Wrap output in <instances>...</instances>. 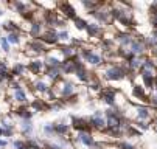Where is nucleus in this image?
Wrapping results in <instances>:
<instances>
[{
	"instance_id": "obj_5",
	"label": "nucleus",
	"mask_w": 157,
	"mask_h": 149,
	"mask_svg": "<svg viewBox=\"0 0 157 149\" xmlns=\"http://www.w3.org/2000/svg\"><path fill=\"white\" fill-rule=\"evenodd\" d=\"M134 118L136 121H149L152 118V110L146 104H136L134 106Z\"/></svg>"
},
{
	"instance_id": "obj_6",
	"label": "nucleus",
	"mask_w": 157,
	"mask_h": 149,
	"mask_svg": "<svg viewBox=\"0 0 157 149\" xmlns=\"http://www.w3.org/2000/svg\"><path fill=\"white\" fill-rule=\"evenodd\" d=\"M73 144H82L86 147H92L95 144V138L92 135V132H75V137H72Z\"/></svg>"
},
{
	"instance_id": "obj_20",
	"label": "nucleus",
	"mask_w": 157,
	"mask_h": 149,
	"mask_svg": "<svg viewBox=\"0 0 157 149\" xmlns=\"http://www.w3.org/2000/svg\"><path fill=\"white\" fill-rule=\"evenodd\" d=\"M70 124H65V123H55V132H56V137H70Z\"/></svg>"
},
{
	"instance_id": "obj_13",
	"label": "nucleus",
	"mask_w": 157,
	"mask_h": 149,
	"mask_svg": "<svg viewBox=\"0 0 157 149\" xmlns=\"http://www.w3.org/2000/svg\"><path fill=\"white\" fill-rule=\"evenodd\" d=\"M28 70H30L33 75L45 73V72H47V65H45V62L40 61V59H33V61L28 64Z\"/></svg>"
},
{
	"instance_id": "obj_34",
	"label": "nucleus",
	"mask_w": 157,
	"mask_h": 149,
	"mask_svg": "<svg viewBox=\"0 0 157 149\" xmlns=\"http://www.w3.org/2000/svg\"><path fill=\"white\" fill-rule=\"evenodd\" d=\"M134 126H136L137 129H140V131H148L149 129V123L148 121H136Z\"/></svg>"
},
{
	"instance_id": "obj_24",
	"label": "nucleus",
	"mask_w": 157,
	"mask_h": 149,
	"mask_svg": "<svg viewBox=\"0 0 157 149\" xmlns=\"http://www.w3.org/2000/svg\"><path fill=\"white\" fill-rule=\"evenodd\" d=\"M140 78H142V82H143V87L154 92V79H155V76H152V75H140Z\"/></svg>"
},
{
	"instance_id": "obj_22",
	"label": "nucleus",
	"mask_w": 157,
	"mask_h": 149,
	"mask_svg": "<svg viewBox=\"0 0 157 149\" xmlns=\"http://www.w3.org/2000/svg\"><path fill=\"white\" fill-rule=\"evenodd\" d=\"M87 87H89V90H92V92H101L103 90V84H101V81H100L98 76L92 75L90 81L87 82Z\"/></svg>"
},
{
	"instance_id": "obj_40",
	"label": "nucleus",
	"mask_w": 157,
	"mask_h": 149,
	"mask_svg": "<svg viewBox=\"0 0 157 149\" xmlns=\"http://www.w3.org/2000/svg\"><path fill=\"white\" fill-rule=\"evenodd\" d=\"M151 25H152V28H157V14H154V16H151Z\"/></svg>"
},
{
	"instance_id": "obj_12",
	"label": "nucleus",
	"mask_w": 157,
	"mask_h": 149,
	"mask_svg": "<svg viewBox=\"0 0 157 149\" xmlns=\"http://www.w3.org/2000/svg\"><path fill=\"white\" fill-rule=\"evenodd\" d=\"M40 39L45 42L47 45H56L59 44V39H58V31L56 30H52V28H47L45 31L42 33Z\"/></svg>"
},
{
	"instance_id": "obj_21",
	"label": "nucleus",
	"mask_w": 157,
	"mask_h": 149,
	"mask_svg": "<svg viewBox=\"0 0 157 149\" xmlns=\"http://www.w3.org/2000/svg\"><path fill=\"white\" fill-rule=\"evenodd\" d=\"M19 129H20L22 135L31 137V134H33V123H31V120H20Z\"/></svg>"
},
{
	"instance_id": "obj_4",
	"label": "nucleus",
	"mask_w": 157,
	"mask_h": 149,
	"mask_svg": "<svg viewBox=\"0 0 157 149\" xmlns=\"http://www.w3.org/2000/svg\"><path fill=\"white\" fill-rule=\"evenodd\" d=\"M47 48H48V45L40 37L39 39H31L27 44V54L37 56V54H42V53H47Z\"/></svg>"
},
{
	"instance_id": "obj_37",
	"label": "nucleus",
	"mask_w": 157,
	"mask_h": 149,
	"mask_svg": "<svg viewBox=\"0 0 157 149\" xmlns=\"http://www.w3.org/2000/svg\"><path fill=\"white\" fill-rule=\"evenodd\" d=\"M149 107H152V109H155L157 110V93H151V96H149Z\"/></svg>"
},
{
	"instance_id": "obj_35",
	"label": "nucleus",
	"mask_w": 157,
	"mask_h": 149,
	"mask_svg": "<svg viewBox=\"0 0 157 149\" xmlns=\"http://www.w3.org/2000/svg\"><path fill=\"white\" fill-rule=\"evenodd\" d=\"M117 149H136V146L128 141H120V143H117Z\"/></svg>"
},
{
	"instance_id": "obj_44",
	"label": "nucleus",
	"mask_w": 157,
	"mask_h": 149,
	"mask_svg": "<svg viewBox=\"0 0 157 149\" xmlns=\"http://www.w3.org/2000/svg\"><path fill=\"white\" fill-rule=\"evenodd\" d=\"M25 149H30V147H25Z\"/></svg>"
},
{
	"instance_id": "obj_31",
	"label": "nucleus",
	"mask_w": 157,
	"mask_h": 149,
	"mask_svg": "<svg viewBox=\"0 0 157 149\" xmlns=\"http://www.w3.org/2000/svg\"><path fill=\"white\" fill-rule=\"evenodd\" d=\"M44 134H45L47 137H53V135H56V132H55V124H52V123H48V124H45L44 126Z\"/></svg>"
},
{
	"instance_id": "obj_17",
	"label": "nucleus",
	"mask_w": 157,
	"mask_h": 149,
	"mask_svg": "<svg viewBox=\"0 0 157 149\" xmlns=\"http://www.w3.org/2000/svg\"><path fill=\"white\" fill-rule=\"evenodd\" d=\"M59 51H61L64 61L65 59H75L79 54V50L75 48V47H72V45H62V47H59Z\"/></svg>"
},
{
	"instance_id": "obj_19",
	"label": "nucleus",
	"mask_w": 157,
	"mask_h": 149,
	"mask_svg": "<svg viewBox=\"0 0 157 149\" xmlns=\"http://www.w3.org/2000/svg\"><path fill=\"white\" fill-rule=\"evenodd\" d=\"M33 90L36 92V93H39V95H45L48 90H50V86L44 81V79H36L34 82H33Z\"/></svg>"
},
{
	"instance_id": "obj_1",
	"label": "nucleus",
	"mask_w": 157,
	"mask_h": 149,
	"mask_svg": "<svg viewBox=\"0 0 157 149\" xmlns=\"http://www.w3.org/2000/svg\"><path fill=\"white\" fill-rule=\"evenodd\" d=\"M128 75V65H126V62L123 64H109V65L104 69L103 72V76L104 79H107L109 82H117V81H121L124 79Z\"/></svg>"
},
{
	"instance_id": "obj_7",
	"label": "nucleus",
	"mask_w": 157,
	"mask_h": 149,
	"mask_svg": "<svg viewBox=\"0 0 157 149\" xmlns=\"http://www.w3.org/2000/svg\"><path fill=\"white\" fill-rule=\"evenodd\" d=\"M115 40L118 42V47L129 50L131 45H132V42L136 40V36H134L132 33H129V31H117Z\"/></svg>"
},
{
	"instance_id": "obj_11",
	"label": "nucleus",
	"mask_w": 157,
	"mask_h": 149,
	"mask_svg": "<svg viewBox=\"0 0 157 149\" xmlns=\"http://www.w3.org/2000/svg\"><path fill=\"white\" fill-rule=\"evenodd\" d=\"M139 73H140V75H152V76L157 75V65H155V62H154L152 58L148 56V59L145 61V64L140 67Z\"/></svg>"
},
{
	"instance_id": "obj_38",
	"label": "nucleus",
	"mask_w": 157,
	"mask_h": 149,
	"mask_svg": "<svg viewBox=\"0 0 157 149\" xmlns=\"http://www.w3.org/2000/svg\"><path fill=\"white\" fill-rule=\"evenodd\" d=\"M13 146H14V149H25L27 147V141L25 140H16L13 143Z\"/></svg>"
},
{
	"instance_id": "obj_3",
	"label": "nucleus",
	"mask_w": 157,
	"mask_h": 149,
	"mask_svg": "<svg viewBox=\"0 0 157 149\" xmlns=\"http://www.w3.org/2000/svg\"><path fill=\"white\" fill-rule=\"evenodd\" d=\"M87 120H89V124H90L92 129H97V131H106L107 129V126H106V115L101 110H95Z\"/></svg>"
},
{
	"instance_id": "obj_32",
	"label": "nucleus",
	"mask_w": 157,
	"mask_h": 149,
	"mask_svg": "<svg viewBox=\"0 0 157 149\" xmlns=\"http://www.w3.org/2000/svg\"><path fill=\"white\" fill-rule=\"evenodd\" d=\"M6 39H8L10 44H13V45H19V44H20V36H19V33H11V34L6 36Z\"/></svg>"
},
{
	"instance_id": "obj_41",
	"label": "nucleus",
	"mask_w": 157,
	"mask_h": 149,
	"mask_svg": "<svg viewBox=\"0 0 157 149\" xmlns=\"http://www.w3.org/2000/svg\"><path fill=\"white\" fill-rule=\"evenodd\" d=\"M6 144H8L6 140H2V138H0V147H6Z\"/></svg>"
},
{
	"instance_id": "obj_36",
	"label": "nucleus",
	"mask_w": 157,
	"mask_h": 149,
	"mask_svg": "<svg viewBox=\"0 0 157 149\" xmlns=\"http://www.w3.org/2000/svg\"><path fill=\"white\" fill-rule=\"evenodd\" d=\"M0 45H2V50H3L5 53L10 51V42H8L6 37H0Z\"/></svg>"
},
{
	"instance_id": "obj_43",
	"label": "nucleus",
	"mask_w": 157,
	"mask_h": 149,
	"mask_svg": "<svg viewBox=\"0 0 157 149\" xmlns=\"http://www.w3.org/2000/svg\"><path fill=\"white\" fill-rule=\"evenodd\" d=\"M155 124H157V120H155Z\"/></svg>"
},
{
	"instance_id": "obj_15",
	"label": "nucleus",
	"mask_w": 157,
	"mask_h": 149,
	"mask_svg": "<svg viewBox=\"0 0 157 149\" xmlns=\"http://www.w3.org/2000/svg\"><path fill=\"white\" fill-rule=\"evenodd\" d=\"M61 73L62 75H75L76 73V62L73 59H65L61 64Z\"/></svg>"
},
{
	"instance_id": "obj_9",
	"label": "nucleus",
	"mask_w": 157,
	"mask_h": 149,
	"mask_svg": "<svg viewBox=\"0 0 157 149\" xmlns=\"http://www.w3.org/2000/svg\"><path fill=\"white\" fill-rule=\"evenodd\" d=\"M76 96V84L73 81H69V79H64V84H62V92H61V99L67 101Z\"/></svg>"
},
{
	"instance_id": "obj_39",
	"label": "nucleus",
	"mask_w": 157,
	"mask_h": 149,
	"mask_svg": "<svg viewBox=\"0 0 157 149\" xmlns=\"http://www.w3.org/2000/svg\"><path fill=\"white\" fill-rule=\"evenodd\" d=\"M44 149H65V147L59 146L58 143H44Z\"/></svg>"
},
{
	"instance_id": "obj_33",
	"label": "nucleus",
	"mask_w": 157,
	"mask_h": 149,
	"mask_svg": "<svg viewBox=\"0 0 157 149\" xmlns=\"http://www.w3.org/2000/svg\"><path fill=\"white\" fill-rule=\"evenodd\" d=\"M14 132V127H2L0 126V135L2 137H11Z\"/></svg>"
},
{
	"instance_id": "obj_28",
	"label": "nucleus",
	"mask_w": 157,
	"mask_h": 149,
	"mask_svg": "<svg viewBox=\"0 0 157 149\" xmlns=\"http://www.w3.org/2000/svg\"><path fill=\"white\" fill-rule=\"evenodd\" d=\"M58 39H59V44H67V42H70L72 39H70V34H69V31L67 30H61V31H58Z\"/></svg>"
},
{
	"instance_id": "obj_42",
	"label": "nucleus",
	"mask_w": 157,
	"mask_h": 149,
	"mask_svg": "<svg viewBox=\"0 0 157 149\" xmlns=\"http://www.w3.org/2000/svg\"><path fill=\"white\" fill-rule=\"evenodd\" d=\"M2 13H3V11H0V16H2Z\"/></svg>"
},
{
	"instance_id": "obj_30",
	"label": "nucleus",
	"mask_w": 157,
	"mask_h": 149,
	"mask_svg": "<svg viewBox=\"0 0 157 149\" xmlns=\"http://www.w3.org/2000/svg\"><path fill=\"white\" fill-rule=\"evenodd\" d=\"M3 30H6V31L11 34V33H19L20 28H19L14 22H6V24H3Z\"/></svg>"
},
{
	"instance_id": "obj_25",
	"label": "nucleus",
	"mask_w": 157,
	"mask_h": 149,
	"mask_svg": "<svg viewBox=\"0 0 157 149\" xmlns=\"http://www.w3.org/2000/svg\"><path fill=\"white\" fill-rule=\"evenodd\" d=\"M16 114H17V117L20 118V120H31V117H33V112H31V109H28V107H19V109H16Z\"/></svg>"
},
{
	"instance_id": "obj_23",
	"label": "nucleus",
	"mask_w": 157,
	"mask_h": 149,
	"mask_svg": "<svg viewBox=\"0 0 157 149\" xmlns=\"http://www.w3.org/2000/svg\"><path fill=\"white\" fill-rule=\"evenodd\" d=\"M45 75H47V78L55 84V82H58L59 79H62V73H61V69L59 67H55V69H47V72H45Z\"/></svg>"
},
{
	"instance_id": "obj_16",
	"label": "nucleus",
	"mask_w": 157,
	"mask_h": 149,
	"mask_svg": "<svg viewBox=\"0 0 157 149\" xmlns=\"http://www.w3.org/2000/svg\"><path fill=\"white\" fill-rule=\"evenodd\" d=\"M86 31H87L89 37H100V36L104 34V31H103V28H101V25L98 22H89Z\"/></svg>"
},
{
	"instance_id": "obj_8",
	"label": "nucleus",
	"mask_w": 157,
	"mask_h": 149,
	"mask_svg": "<svg viewBox=\"0 0 157 149\" xmlns=\"http://www.w3.org/2000/svg\"><path fill=\"white\" fill-rule=\"evenodd\" d=\"M72 129L75 132H92V127L89 124V120L81 117H72Z\"/></svg>"
},
{
	"instance_id": "obj_29",
	"label": "nucleus",
	"mask_w": 157,
	"mask_h": 149,
	"mask_svg": "<svg viewBox=\"0 0 157 149\" xmlns=\"http://www.w3.org/2000/svg\"><path fill=\"white\" fill-rule=\"evenodd\" d=\"M73 24H75V27H76V30H79V31H82V30H86L87 28V24L89 22H86V20L82 19V17H76L75 20H73Z\"/></svg>"
},
{
	"instance_id": "obj_27",
	"label": "nucleus",
	"mask_w": 157,
	"mask_h": 149,
	"mask_svg": "<svg viewBox=\"0 0 157 149\" xmlns=\"http://www.w3.org/2000/svg\"><path fill=\"white\" fill-rule=\"evenodd\" d=\"M13 98H14V101H17V102H20V104H25V102H27V93H25L24 89L16 90L14 95H13Z\"/></svg>"
},
{
	"instance_id": "obj_10",
	"label": "nucleus",
	"mask_w": 157,
	"mask_h": 149,
	"mask_svg": "<svg viewBox=\"0 0 157 149\" xmlns=\"http://www.w3.org/2000/svg\"><path fill=\"white\" fill-rule=\"evenodd\" d=\"M58 13L64 17V19H72V20H75L78 16H76V9L70 5V3H67V2H61V3H58Z\"/></svg>"
},
{
	"instance_id": "obj_14",
	"label": "nucleus",
	"mask_w": 157,
	"mask_h": 149,
	"mask_svg": "<svg viewBox=\"0 0 157 149\" xmlns=\"http://www.w3.org/2000/svg\"><path fill=\"white\" fill-rule=\"evenodd\" d=\"M132 96L136 98V99H140L143 102H149V93L146 92V89L142 86H137V84H134V87H132Z\"/></svg>"
},
{
	"instance_id": "obj_26",
	"label": "nucleus",
	"mask_w": 157,
	"mask_h": 149,
	"mask_svg": "<svg viewBox=\"0 0 157 149\" xmlns=\"http://www.w3.org/2000/svg\"><path fill=\"white\" fill-rule=\"evenodd\" d=\"M27 70H28V67H27V65H24L22 62H16L11 73H13V76H24Z\"/></svg>"
},
{
	"instance_id": "obj_2",
	"label": "nucleus",
	"mask_w": 157,
	"mask_h": 149,
	"mask_svg": "<svg viewBox=\"0 0 157 149\" xmlns=\"http://www.w3.org/2000/svg\"><path fill=\"white\" fill-rule=\"evenodd\" d=\"M117 89L110 87V86H106L103 87V90L100 92V99L107 104L109 107H117Z\"/></svg>"
},
{
	"instance_id": "obj_18",
	"label": "nucleus",
	"mask_w": 157,
	"mask_h": 149,
	"mask_svg": "<svg viewBox=\"0 0 157 149\" xmlns=\"http://www.w3.org/2000/svg\"><path fill=\"white\" fill-rule=\"evenodd\" d=\"M42 33H44V25H42L40 20H34V22H31V25H30V36L33 39H39L42 36Z\"/></svg>"
}]
</instances>
